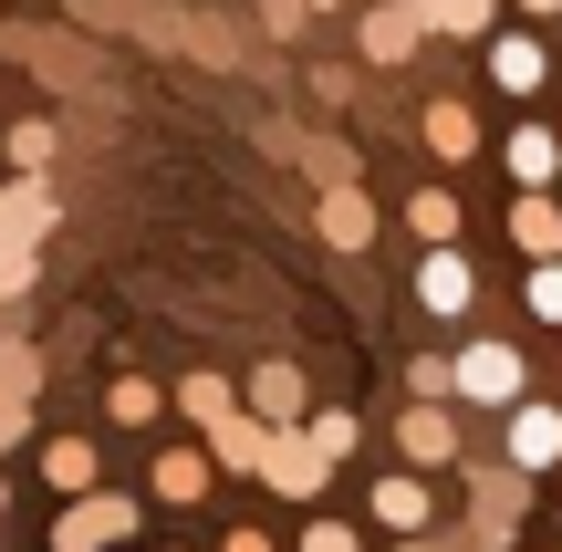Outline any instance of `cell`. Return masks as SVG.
I'll return each mask as SVG.
<instances>
[{
    "mask_svg": "<svg viewBox=\"0 0 562 552\" xmlns=\"http://www.w3.org/2000/svg\"><path fill=\"white\" fill-rule=\"evenodd\" d=\"M448 386H469L480 407H521V354L510 345H469L459 365H448Z\"/></svg>",
    "mask_w": 562,
    "mask_h": 552,
    "instance_id": "cell-1",
    "label": "cell"
},
{
    "mask_svg": "<svg viewBox=\"0 0 562 552\" xmlns=\"http://www.w3.org/2000/svg\"><path fill=\"white\" fill-rule=\"evenodd\" d=\"M417 303H427V313H469V303H480V271H469L459 250H427V271H417Z\"/></svg>",
    "mask_w": 562,
    "mask_h": 552,
    "instance_id": "cell-2",
    "label": "cell"
},
{
    "mask_svg": "<svg viewBox=\"0 0 562 552\" xmlns=\"http://www.w3.org/2000/svg\"><path fill=\"white\" fill-rule=\"evenodd\" d=\"M510 459L521 470H552L562 459V407H510Z\"/></svg>",
    "mask_w": 562,
    "mask_h": 552,
    "instance_id": "cell-3",
    "label": "cell"
},
{
    "mask_svg": "<svg viewBox=\"0 0 562 552\" xmlns=\"http://www.w3.org/2000/svg\"><path fill=\"white\" fill-rule=\"evenodd\" d=\"M552 167H562V146L542 136V125H521V136H510V178H521L531 199H542V188H552Z\"/></svg>",
    "mask_w": 562,
    "mask_h": 552,
    "instance_id": "cell-4",
    "label": "cell"
},
{
    "mask_svg": "<svg viewBox=\"0 0 562 552\" xmlns=\"http://www.w3.org/2000/svg\"><path fill=\"white\" fill-rule=\"evenodd\" d=\"M510 229H521V250H542V261L562 250V219H552V199H521V209H510Z\"/></svg>",
    "mask_w": 562,
    "mask_h": 552,
    "instance_id": "cell-5",
    "label": "cell"
},
{
    "mask_svg": "<svg viewBox=\"0 0 562 552\" xmlns=\"http://www.w3.org/2000/svg\"><path fill=\"white\" fill-rule=\"evenodd\" d=\"M375 521H396V532H417V521H427V491H417V480H385V491H375Z\"/></svg>",
    "mask_w": 562,
    "mask_h": 552,
    "instance_id": "cell-6",
    "label": "cell"
},
{
    "mask_svg": "<svg viewBox=\"0 0 562 552\" xmlns=\"http://www.w3.org/2000/svg\"><path fill=\"white\" fill-rule=\"evenodd\" d=\"M521 303L542 313V324H562V261H531V282H521Z\"/></svg>",
    "mask_w": 562,
    "mask_h": 552,
    "instance_id": "cell-7",
    "label": "cell"
},
{
    "mask_svg": "<svg viewBox=\"0 0 562 552\" xmlns=\"http://www.w3.org/2000/svg\"><path fill=\"white\" fill-rule=\"evenodd\" d=\"M406 219H417V229H427V240H438V250H448V240H459V199H438V188H427V199H417V209H406Z\"/></svg>",
    "mask_w": 562,
    "mask_h": 552,
    "instance_id": "cell-8",
    "label": "cell"
},
{
    "mask_svg": "<svg viewBox=\"0 0 562 552\" xmlns=\"http://www.w3.org/2000/svg\"><path fill=\"white\" fill-rule=\"evenodd\" d=\"M406 42H417V21H406V11H375V21H364V53H385V63H396Z\"/></svg>",
    "mask_w": 562,
    "mask_h": 552,
    "instance_id": "cell-9",
    "label": "cell"
},
{
    "mask_svg": "<svg viewBox=\"0 0 562 552\" xmlns=\"http://www.w3.org/2000/svg\"><path fill=\"white\" fill-rule=\"evenodd\" d=\"M501 83L531 94V83H542V42H501Z\"/></svg>",
    "mask_w": 562,
    "mask_h": 552,
    "instance_id": "cell-10",
    "label": "cell"
},
{
    "mask_svg": "<svg viewBox=\"0 0 562 552\" xmlns=\"http://www.w3.org/2000/svg\"><path fill=\"white\" fill-rule=\"evenodd\" d=\"M417 11L438 21V32H480V21H490V0H417Z\"/></svg>",
    "mask_w": 562,
    "mask_h": 552,
    "instance_id": "cell-11",
    "label": "cell"
},
{
    "mask_svg": "<svg viewBox=\"0 0 562 552\" xmlns=\"http://www.w3.org/2000/svg\"><path fill=\"white\" fill-rule=\"evenodd\" d=\"M427 146H438V157H469V115H459V104H438V115H427Z\"/></svg>",
    "mask_w": 562,
    "mask_h": 552,
    "instance_id": "cell-12",
    "label": "cell"
},
{
    "mask_svg": "<svg viewBox=\"0 0 562 552\" xmlns=\"http://www.w3.org/2000/svg\"><path fill=\"white\" fill-rule=\"evenodd\" d=\"M104 407H115V417H125V428H146V417H157V386H136V375H125V386H115V396H104Z\"/></svg>",
    "mask_w": 562,
    "mask_h": 552,
    "instance_id": "cell-13",
    "label": "cell"
},
{
    "mask_svg": "<svg viewBox=\"0 0 562 552\" xmlns=\"http://www.w3.org/2000/svg\"><path fill=\"white\" fill-rule=\"evenodd\" d=\"M104 532H125V511H115V500H94V511H83V521H74V532H63V542L83 552V542H104Z\"/></svg>",
    "mask_w": 562,
    "mask_h": 552,
    "instance_id": "cell-14",
    "label": "cell"
},
{
    "mask_svg": "<svg viewBox=\"0 0 562 552\" xmlns=\"http://www.w3.org/2000/svg\"><path fill=\"white\" fill-rule=\"evenodd\" d=\"M53 480H63V491H83V480H94V449H74V438H63V449H53Z\"/></svg>",
    "mask_w": 562,
    "mask_h": 552,
    "instance_id": "cell-15",
    "label": "cell"
},
{
    "mask_svg": "<svg viewBox=\"0 0 562 552\" xmlns=\"http://www.w3.org/2000/svg\"><path fill=\"white\" fill-rule=\"evenodd\" d=\"M302 552H355V532H334V521H323V532H313V542H302Z\"/></svg>",
    "mask_w": 562,
    "mask_h": 552,
    "instance_id": "cell-16",
    "label": "cell"
},
{
    "mask_svg": "<svg viewBox=\"0 0 562 552\" xmlns=\"http://www.w3.org/2000/svg\"><path fill=\"white\" fill-rule=\"evenodd\" d=\"M11 428H21V407H11V396H0V438H11Z\"/></svg>",
    "mask_w": 562,
    "mask_h": 552,
    "instance_id": "cell-17",
    "label": "cell"
},
{
    "mask_svg": "<svg viewBox=\"0 0 562 552\" xmlns=\"http://www.w3.org/2000/svg\"><path fill=\"white\" fill-rule=\"evenodd\" d=\"M531 11H552V0H531Z\"/></svg>",
    "mask_w": 562,
    "mask_h": 552,
    "instance_id": "cell-18",
    "label": "cell"
}]
</instances>
